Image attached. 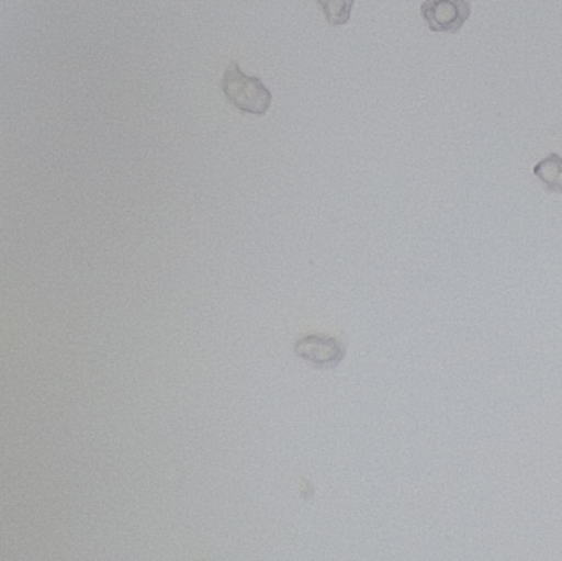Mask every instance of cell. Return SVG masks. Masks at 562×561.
Segmentation results:
<instances>
[{
	"mask_svg": "<svg viewBox=\"0 0 562 561\" xmlns=\"http://www.w3.org/2000/svg\"><path fill=\"white\" fill-rule=\"evenodd\" d=\"M223 91L234 108L247 114L266 115L272 105V92L262 79L247 76L237 61H231L224 72Z\"/></svg>",
	"mask_w": 562,
	"mask_h": 561,
	"instance_id": "cell-1",
	"label": "cell"
},
{
	"mask_svg": "<svg viewBox=\"0 0 562 561\" xmlns=\"http://www.w3.org/2000/svg\"><path fill=\"white\" fill-rule=\"evenodd\" d=\"M294 352L301 361L316 369H336L346 358V346L330 335H303L294 345Z\"/></svg>",
	"mask_w": 562,
	"mask_h": 561,
	"instance_id": "cell-2",
	"label": "cell"
},
{
	"mask_svg": "<svg viewBox=\"0 0 562 561\" xmlns=\"http://www.w3.org/2000/svg\"><path fill=\"white\" fill-rule=\"evenodd\" d=\"M469 0H426L422 15L432 32L458 33L471 16Z\"/></svg>",
	"mask_w": 562,
	"mask_h": 561,
	"instance_id": "cell-3",
	"label": "cell"
},
{
	"mask_svg": "<svg viewBox=\"0 0 562 561\" xmlns=\"http://www.w3.org/2000/svg\"><path fill=\"white\" fill-rule=\"evenodd\" d=\"M533 173L550 193L562 194V157L550 154L535 165Z\"/></svg>",
	"mask_w": 562,
	"mask_h": 561,
	"instance_id": "cell-4",
	"label": "cell"
},
{
	"mask_svg": "<svg viewBox=\"0 0 562 561\" xmlns=\"http://www.w3.org/2000/svg\"><path fill=\"white\" fill-rule=\"evenodd\" d=\"M356 0H317L329 25H344L349 22Z\"/></svg>",
	"mask_w": 562,
	"mask_h": 561,
	"instance_id": "cell-5",
	"label": "cell"
}]
</instances>
